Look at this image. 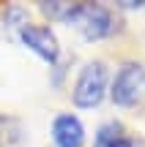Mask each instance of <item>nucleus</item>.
Segmentation results:
<instances>
[{
    "mask_svg": "<svg viewBox=\"0 0 145 147\" xmlns=\"http://www.w3.org/2000/svg\"><path fill=\"white\" fill-rule=\"evenodd\" d=\"M112 101L118 106H134L145 98V65L142 63H123L112 79V90H110Z\"/></svg>",
    "mask_w": 145,
    "mask_h": 147,
    "instance_id": "obj_3",
    "label": "nucleus"
},
{
    "mask_svg": "<svg viewBox=\"0 0 145 147\" xmlns=\"http://www.w3.org/2000/svg\"><path fill=\"white\" fill-rule=\"evenodd\" d=\"M16 36H19V41L25 44L33 55H38L41 60H47L49 65L58 63V57H60V44H58V36L52 33V27L27 22V25L19 27Z\"/></svg>",
    "mask_w": 145,
    "mask_h": 147,
    "instance_id": "obj_4",
    "label": "nucleus"
},
{
    "mask_svg": "<svg viewBox=\"0 0 145 147\" xmlns=\"http://www.w3.org/2000/svg\"><path fill=\"white\" fill-rule=\"evenodd\" d=\"M25 136V128L16 117H8V115H0V147H14L22 142Z\"/></svg>",
    "mask_w": 145,
    "mask_h": 147,
    "instance_id": "obj_7",
    "label": "nucleus"
},
{
    "mask_svg": "<svg viewBox=\"0 0 145 147\" xmlns=\"http://www.w3.org/2000/svg\"><path fill=\"white\" fill-rule=\"evenodd\" d=\"M107 82H110V71L104 60H91L85 68L80 71L71 90V101H74L80 109H93L104 101L107 95Z\"/></svg>",
    "mask_w": 145,
    "mask_h": 147,
    "instance_id": "obj_1",
    "label": "nucleus"
},
{
    "mask_svg": "<svg viewBox=\"0 0 145 147\" xmlns=\"http://www.w3.org/2000/svg\"><path fill=\"white\" fill-rule=\"evenodd\" d=\"M52 142L58 147H82L85 144V125L77 115H63L55 117L52 123Z\"/></svg>",
    "mask_w": 145,
    "mask_h": 147,
    "instance_id": "obj_5",
    "label": "nucleus"
},
{
    "mask_svg": "<svg viewBox=\"0 0 145 147\" xmlns=\"http://www.w3.org/2000/svg\"><path fill=\"white\" fill-rule=\"evenodd\" d=\"M66 8H69V3H60V0H55V3H41V11L49 16V19H63V14H66Z\"/></svg>",
    "mask_w": 145,
    "mask_h": 147,
    "instance_id": "obj_9",
    "label": "nucleus"
},
{
    "mask_svg": "<svg viewBox=\"0 0 145 147\" xmlns=\"http://www.w3.org/2000/svg\"><path fill=\"white\" fill-rule=\"evenodd\" d=\"M142 0H120V8H142Z\"/></svg>",
    "mask_w": 145,
    "mask_h": 147,
    "instance_id": "obj_10",
    "label": "nucleus"
},
{
    "mask_svg": "<svg viewBox=\"0 0 145 147\" xmlns=\"http://www.w3.org/2000/svg\"><path fill=\"white\" fill-rule=\"evenodd\" d=\"M3 25L8 27V30H16L19 33L22 25H27V11L22 8V5H8L3 14Z\"/></svg>",
    "mask_w": 145,
    "mask_h": 147,
    "instance_id": "obj_8",
    "label": "nucleus"
},
{
    "mask_svg": "<svg viewBox=\"0 0 145 147\" xmlns=\"http://www.w3.org/2000/svg\"><path fill=\"white\" fill-rule=\"evenodd\" d=\"M93 147H145V139L129 136L126 128L120 125L118 120H110V123H104V125L96 131Z\"/></svg>",
    "mask_w": 145,
    "mask_h": 147,
    "instance_id": "obj_6",
    "label": "nucleus"
},
{
    "mask_svg": "<svg viewBox=\"0 0 145 147\" xmlns=\"http://www.w3.org/2000/svg\"><path fill=\"white\" fill-rule=\"evenodd\" d=\"M71 25L80 27L88 41H101L115 33L118 22H115V14L101 3H77V14Z\"/></svg>",
    "mask_w": 145,
    "mask_h": 147,
    "instance_id": "obj_2",
    "label": "nucleus"
}]
</instances>
